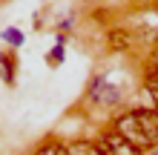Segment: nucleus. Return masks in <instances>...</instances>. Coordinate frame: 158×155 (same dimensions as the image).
Wrapping results in <instances>:
<instances>
[{
  "mask_svg": "<svg viewBox=\"0 0 158 155\" xmlns=\"http://www.w3.org/2000/svg\"><path fill=\"white\" fill-rule=\"evenodd\" d=\"M95 147L101 149V155H141V149H138L135 144H129L124 135H118V132L101 135Z\"/></svg>",
  "mask_w": 158,
  "mask_h": 155,
  "instance_id": "f257e3e1",
  "label": "nucleus"
},
{
  "mask_svg": "<svg viewBox=\"0 0 158 155\" xmlns=\"http://www.w3.org/2000/svg\"><path fill=\"white\" fill-rule=\"evenodd\" d=\"M135 121L138 126H141V132H144V138L147 144H158V109H135Z\"/></svg>",
  "mask_w": 158,
  "mask_h": 155,
  "instance_id": "f03ea898",
  "label": "nucleus"
},
{
  "mask_svg": "<svg viewBox=\"0 0 158 155\" xmlns=\"http://www.w3.org/2000/svg\"><path fill=\"white\" fill-rule=\"evenodd\" d=\"M132 46V32H124V29H112L109 32V49L112 52H124Z\"/></svg>",
  "mask_w": 158,
  "mask_h": 155,
  "instance_id": "7ed1b4c3",
  "label": "nucleus"
},
{
  "mask_svg": "<svg viewBox=\"0 0 158 155\" xmlns=\"http://www.w3.org/2000/svg\"><path fill=\"white\" fill-rule=\"evenodd\" d=\"M0 78H3L6 84L15 80V58L12 55H0Z\"/></svg>",
  "mask_w": 158,
  "mask_h": 155,
  "instance_id": "20e7f679",
  "label": "nucleus"
},
{
  "mask_svg": "<svg viewBox=\"0 0 158 155\" xmlns=\"http://www.w3.org/2000/svg\"><path fill=\"white\" fill-rule=\"evenodd\" d=\"M66 152L69 155H101L95 144H72V147H66Z\"/></svg>",
  "mask_w": 158,
  "mask_h": 155,
  "instance_id": "39448f33",
  "label": "nucleus"
},
{
  "mask_svg": "<svg viewBox=\"0 0 158 155\" xmlns=\"http://www.w3.org/2000/svg\"><path fill=\"white\" fill-rule=\"evenodd\" d=\"M35 155H69V152H66V147H63V144H43V147L35 152Z\"/></svg>",
  "mask_w": 158,
  "mask_h": 155,
  "instance_id": "423d86ee",
  "label": "nucleus"
},
{
  "mask_svg": "<svg viewBox=\"0 0 158 155\" xmlns=\"http://www.w3.org/2000/svg\"><path fill=\"white\" fill-rule=\"evenodd\" d=\"M3 38H6V43H12V46H20V43H23V35L17 32V29H9V32H3Z\"/></svg>",
  "mask_w": 158,
  "mask_h": 155,
  "instance_id": "0eeeda50",
  "label": "nucleus"
},
{
  "mask_svg": "<svg viewBox=\"0 0 158 155\" xmlns=\"http://www.w3.org/2000/svg\"><path fill=\"white\" fill-rule=\"evenodd\" d=\"M49 60H52V63H55V60L60 63V60H63V49H60V46H55V49H52V58H49Z\"/></svg>",
  "mask_w": 158,
  "mask_h": 155,
  "instance_id": "6e6552de",
  "label": "nucleus"
},
{
  "mask_svg": "<svg viewBox=\"0 0 158 155\" xmlns=\"http://www.w3.org/2000/svg\"><path fill=\"white\" fill-rule=\"evenodd\" d=\"M152 155H158V152H152Z\"/></svg>",
  "mask_w": 158,
  "mask_h": 155,
  "instance_id": "1a4fd4ad",
  "label": "nucleus"
}]
</instances>
